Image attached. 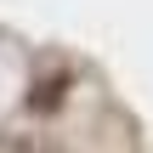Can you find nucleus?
Masks as SVG:
<instances>
[{
  "label": "nucleus",
  "mask_w": 153,
  "mask_h": 153,
  "mask_svg": "<svg viewBox=\"0 0 153 153\" xmlns=\"http://www.w3.org/2000/svg\"><path fill=\"white\" fill-rule=\"evenodd\" d=\"M62 85H68L62 74L45 79V85H34V91H28V108H57V102H62Z\"/></svg>",
  "instance_id": "nucleus-1"
}]
</instances>
